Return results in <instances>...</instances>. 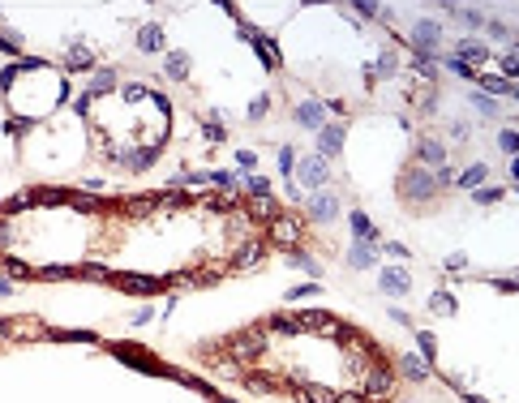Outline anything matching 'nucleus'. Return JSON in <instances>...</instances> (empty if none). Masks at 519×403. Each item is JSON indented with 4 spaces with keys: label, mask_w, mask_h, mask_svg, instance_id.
Segmentation results:
<instances>
[{
    "label": "nucleus",
    "mask_w": 519,
    "mask_h": 403,
    "mask_svg": "<svg viewBox=\"0 0 519 403\" xmlns=\"http://www.w3.org/2000/svg\"><path fill=\"white\" fill-rule=\"evenodd\" d=\"M442 65H447L451 73H459V78H472V82H477V69H468L459 56H442Z\"/></svg>",
    "instance_id": "nucleus-42"
},
{
    "label": "nucleus",
    "mask_w": 519,
    "mask_h": 403,
    "mask_svg": "<svg viewBox=\"0 0 519 403\" xmlns=\"http://www.w3.org/2000/svg\"><path fill=\"white\" fill-rule=\"evenodd\" d=\"M498 146L506 150V155H515V150H519V133H515V129H502V133H498Z\"/></svg>",
    "instance_id": "nucleus-49"
},
{
    "label": "nucleus",
    "mask_w": 519,
    "mask_h": 403,
    "mask_svg": "<svg viewBox=\"0 0 519 403\" xmlns=\"http://www.w3.org/2000/svg\"><path fill=\"white\" fill-rule=\"evenodd\" d=\"M301 236H305V219L292 215V211H279L275 219H270V240L266 245H275L279 254H292V249L301 245Z\"/></svg>",
    "instance_id": "nucleus-2"
},
{
    "label": "nucleus",
    "mask_w": 519,
    "mask_h": 403,
    "mask_svg": "<svg viewBox=\"0 0 519 403\" xmlns=\"http://www.w3.org/2000/svg\"><path fill=\"white\" fill-rule=\"evenodd\" d=\"M442 266H447V270H463V266H468V258H463V254H451Z\"/></svg>",
    "instance_id": "nucleus-59"
},
{
    "label": "nucleus",
    "mask_w": 519,
    "mask_h": 403,
    "mask_svg": "<svg viewBox=\"0 0 519 403\" xmlns=\"http://www.w3.org/2000/svg\"><path fill=\"white\" fill-rule=\"evenodd\" d=\"M249 39H254V47H258V56H262V65H266V69H279V65H283V60H279V47L270 43L266 35H249Z\"/></svg>",
    "instance_id": "nucleus-25"
},
{
    "label": "nucleus",
    "mask_w": 519,
    "mask_h": 403,
    "mask_svg": "<svg viewBox=\"0 0 519 403\" xmlns=\"http://www.w3.org/2000/svg\"><path fill=\"white\" fill-rule=\"evenodd\" d=\"M69 206L82 211V215H99V211H104V202L90 197V193H69Z\"/></svg>",
    "instance_id": "nucleus-31"
},
{
    "label": "nucleus",
    "mask_w": 519,
    "mask_h": 403,
    "mask_svg": "<svg viewBox=\"0 0 519 403\" xmlns=\"http://www.w3.org/2000/svg\"><path fill=\"white\" fill-rule=\"evenodd\" d=\"M309 215H313L318 223H331V219L339 215V193H331V189H318V193L309 197Z\"/></svg>",
    "instance_id": "nucleus-9"
},
{
    "label": "nucleus",
    "mask_w": 519,
    "mask_h": 403,
    "mask_svg": "<svg viewBox=\"0 0 519 403\" xmlns=\"http://www.w3.org/2000/svg\"><path fill=\"white\" fill-rule=\"evenodd\" d=\"M335 403H369L361 390H343V395H335Z\"/></svg>",
    "instance_id": "nucleus-58"
},
{
    "label": "nucleus",
    "mask_w": 519,
    "mask_h": 403,
    "mask_svg": "<svg viewBox=\"0 0 519 403\" xmlns=\"http://www.w3.org/2000/svg\"><path fill=\"white\" fill-rule=\"evenodd\" d=\"M13 249V228H9V219H0V254H9Z\"/></svg>",
    "instance_id": "nucleus-50"
},
{
    "label": "nucleus",
    "mask_w": 519,
    "mask_h": 403,
    "mask_svg": "<svg viewBox=\"0 0 519 403\" xmlns=\"http://www.w3.org/2000/svg\"><path fill=\"white\" fill-rule=\"evenodd\" d=\"M245 386L258 390V395H270V390H279V377H266V373H245Z\"/></svg>",
    "instance_id": "nucleus-32"
},
{
    "label": "nucleus",
    "mask_w": 519,
    "mask_h": 403,
    "mask_svg": "<svg viewBox=\"0 0 519 403\" xmlns=\"http://www.w3.org/2000/svg\"><path fill=\"white\" fill-rule=\"evenodd\" d=\"M472 202L477 206H493V202H502V189H472Z\"/></svg>",
    "instance_id": "nucleus-43"
},
{
    "label": "nucleus",
    "mask_w": 519,
    "mask_h": 403,
    "mask_svg": "<svg viewBox=\"0 0 519 403\" xmlns=\"http://www.w3.org/2000/svg\"><path fill=\"white\" fill-rule=\"evenodd\" d=\"M215 403H232V399H215Z\"/></svg>",
    "instance_id": "nucleus-64"
},
{
    "label": "nucleus",
    "mask_w": 519,
    "mask_h": 403,
    "mask_svg": "<svg viewBox=\"0 0 519 403\" xmlns=\"http://www.w3.org/2000/svg\"><path fill=\"white\" fill-rule=\"evenodd\" d=\"M399 373L412 377V382H425V377H429V365H425L421 356H412V352H404V356H399Z\"/></svg>",
    "instance_id": "nucleus-23"
},
{
    "label": "nucleus",
    "mask_w": 519,
    "mask_h": 403,
    "mask_svg": "<svg viewBox=\"0 0 519 403\" xmlns=\"http://www.w3.org/2000/svg\"><path fill=\"white\" fill-rule=\"evenodd\" d=\"M112 279L125 288V292H133V296H151V292H159V288H167L163 279H151V274H112Z\"/></svg>",
    "instance_id": "nucleus-13"
},
{
    "label": "nucleus",
    "mask_w": 519,
    "mask_h": 403,
    "mask_svg": "<svg viewBox=\"0 0 519 403\" xmlns=\"http://www.w3.org/2000/svg\"><path fill=\"white\" fill-rule=\"evenodd\" d=\"M477 82H481V90H489V94H511V99H515V82H506V78H493V73H477Z\"/></svg>",
    "instance_id": "nucleus-29"
},
{
    "label": "nucleus",
    "mask_w": 519,
    "mask_h": 403,
    "mask_svg": "<svg viewBox=\"0 0 519 403\" xmlns=\"http://www.w3.org/2000/svg\"><path fill=\"white\" fill-rule=\"evenodd\" d=\"M348 13H356V17H365V22H374V17H378V5H352Z\"/></svg>",
    "instance_id": "nucleus-54"
},
{
    "label": "nucleus",
    "mask_w": 519,
    "mask_h": 403,
    "mask_svg": "<svg viewBox=\"0 0 519 403\" xmlns=\"http://www.w3.org/2000/svg\"><path fill=\"white\" fill-rule=\"evenodd\" d=\"M335 395L339 390L318 386V382H301V386H296V403H335Z\"/></svg>",
    "instance_id": "nucleus-17"
},
{
    "label": "nucleus",
    "mask_w": 519,
    "mask_h": 403,
    "mask_svg": "<svg viewBox=\"0 0 519 403\" xmlns=\"http://www.w3.org/2000/svg\"><path fill=\"white\" fill-rule=\"evenodd\" d=\"M78 266H35V279H73Z\"/></svg>",
    "instance_id": "nucleus-35"
},
{
    "label": "nucleus",
    "mask_w": 519,
    "mask_h": 403,
    "mask_svg": "<svg viewBox=\"0 0 519 403\" xmlns=\"http://www.w3.org/2000/svg\"><path fill=\"white\" fill-rule=\"evenodd\" d=\"M468 403H485V399H468Z\"/></svg>",
    "instance_id": "nucleus-63"
},
{
    "label": "nucleus",
    "mask_w": 519,
    "mask_h": 403,
    "mask_svg": "<svg viewBox=\"0 0 519 403\" xmlns=\"http://www.w3.org/2000/svg\"><path fill=\"white\" fill-rule=\"evenodd\" d=\"M189 202H193L189 193H159V211H167V215H172V211H185Z\"/></svg>",
    "instance_id": "nucleus-36"
},
{
    "label": "nucleus",
    "mask_w": 519,
    "mask_h": 403,
    "mask_svg": "<svg viewBox=\"0 0 519 403\" xmlns=\"http://www.w3.org/2000/svg\"><path fill=\"white\" fill-rule=\"evenodd\" d=\"M266 249H270V245H266L262 236H258V240H245V245H236V249H232V262H228V270H254V266L266 258Z\"/></svg>",
    "instance_id": "nucleus-5"
},
{
    "label": "nucleus",
    "mask_w": 519,
    "mask_h": 403,
    "mask_svg": "<svg viewBox=\"0 0 519 403\" xmlns=\"http://www.w3.org/2000/svg\"><path fill=\"white\" fill-rule=\"evenodd\" d=\"M236 167H240L245 176H249V172L258 167V155H254V150H236Z\"/></svg>",
    "instance_id": "nucleus-48"
},
{
    "label": "nucleus",
    "mask_w": 519,
    "mask_h": 403,
    "mask_svg": "<svg viewBox=\"0 0 519 403\" xmlns=\"http://www.w3.org/2000/svg\"><path fill=\"white\" fill-rule=\"evenodd\" d=\"M416 159H421L416 167H442L447 163V146H442L438 138H421L416 142Z\"/></svg>",
    "instance_id": "nucleus-14"
},
{
    "label": "nucleus",
    "mask_w": 519,
    "mask_h": 403,
    "mask_svg": "<svg viewBox=\"0 0 519 403\" xmlns=\"http://www.w3.org/2000/svg\"><path fill=\"white\" fill-rule=\"evenodd\" d=\"M13 292V279H5V274H0V296H9Z\"/></svg>",
    "instance_id": "nucleus-62"
},
{
    "label": "nucleus",
    "mask_w": 519,
    "mask_h": 403,
    "mask_svg": "<svg viewBox=\"0 0 519 403\" xmlns=\"http://www.w3.org/2000/svg\"><path fill=\"white\" fill-rule=\"evenodd\" d=\"M78 274H82V279H99V283L112 279V270H108V266H78Z\"/></svg>",
    "instance_id": "nucleus-46"
},
{
    "label": "nucleus",
    "mask_w": 519,
    "mask_h": 403,
    "mask_svg": "<svg viewBox=\"0 0 519 403\" xmlns=\"http://www.w3.org/2000/svg\"><path fill=\"white\" fill-rule=\"evenodd\" d=\"M374 262H378V249H374V245H361V240H356V245L348 249V266H352V270H369Z\"/></svg>",
    "instance_id": "nucleus-20"
},
{
    "label": "nucleus",
    "mask_w": 519,
    "mask_h": 403,
    "mask_svg": "<svg viewBox=\"0 0 519 403\" xmlns=\"http://www.w3.org/2000/svg\"><path fill=\"white\" fill-rule=\"evenodd\" d=\"M455 56H459L468 69H481V65L489 60V47H485L481 39H459V43H455Z\"/></svg>",
    "instance_id": "nucleus-15"
},
{
    "label": "nucleus",
    "mask_w": 519,
    "mask_h": 403,
    "mask_svg": "<svg viewBox=\"0 0 519 403\" xmlns=\"http://www.w3.org/2000/svg\"><path fill=\"white\" fill-rule=\"evenodd\" d=\"M292 116H296V124H301V129H313V133L327 124V120H322V116H327V108L318 104V99H305V104H296V112H292Z\"/></svg>",
    "instance_id": "nucleus-12"
},
{
    "label": "nucleus",
    "mask_w": 519,
    "mask_h": 403,
    "mask_svg": "<svg viewBox=\"0 0 519 403\" xmlns=\"http://www.w3.org/2000/svg\"><path fill=\"white\" fill-rule=\"evenodd\" d=\"M305 296H318V283H301V288L288 292V300H305Z\"/></svg>",
    "instance_id": "nucleus-53"
},
{
    "label": "nucleus",
    "mask_w": 519,
    "mask_h": 403,
    "mask_svg": "<svg viewBox=\"0 0 519 403\" xmlns=\"http://www.w3.org/2000/svg\"><path fill=\"white\" fill-rule=\"evenodd\" d=\"M438 47H442V26H438V22H416V26H412V52H425V56H434L438 52Z\"/></svg>",
    "instance_id": "nucleus-6"
},
{
    "label": "nucleus",
    "mask_w": 519,
    "mask_h": 403,
    "mask_svg": "<svg viewBox=\"0 0 519 403\" xmlns=\"http://www.w3.org/2000/svg\"><path fill=\"white\" fill-rule=\"evenodd\" d=\"M219 347H224L232 361H240L245 369H249V361H258L262 352H266V335H262V326H254V331H236V335H228Z\"/></svg>",
    "instance_id": "nucleus-1"
},
{
    "label": "nucleus",
    "mask_w": 519,
    "mask_h": 403,
    "mask_svg": "<svg viewBox=\"0 0 519 403\" xmlns=\"http://www.w3.org/2000/svg\"><path fill=\"white\" fill-rule=\"evenodd\" d=\"M386 254H390V258H408V249H404L399 240H390V245H386Z\"/></svg>",
    "instance_id": "nucleus-61"
},
{
    "label": "nucleus",
    "mask_w": 519,
    "mask_h": 403,
    "mask_svg": "<svg viewBox=\"0 0 519 403\" xmlns=\"http://www.w3.org/2000/svg\"><path fill=\"white\" fill-rule=\"evenodd\" d=\"M378 283H382V292H390V296H408V292H412V274H408L404 266H382Z\"/></svg>",
    "instance_id": "nucleus-10"
},
{
    "label": "nucleus",
    "mask_w": 519,
    "mask_h": 403,
    "mask_svg": "<svg viewBox=\"0 0 519 403\" xmlns=\"http://www.w3.org/2000/svg\"><path fill=\"white\" fill-rule=\"evenodd\" d=\"M296 322H301V331H322L327 339H335L343 326H339V318L335 313H327V309H305V313H296Z\"/></svg>",
    "instance_id": "nucleus-8"
},
{
    "label": "nucleus",
    "mask_w": 519,
    "mask_h": 403,
    "mask_svg": "<svg viewBox=\"0 0 519 403\" xmlns=\"http://www.w3.org/2000/svg\"><path fill=\"white\" fill-rule=\"evenodd\" d=\"M485 31H489V39H498V43H515V35H511L506 22H485Z\"/></svg>",
    "instance_id": "nucleus-41"
},
{
    "label": "nucleus",
    "mask_w": 519,
    "mask_h": 403,
    "mask_svg": "<svg viewBox=\"0 0 519 403\" xmlns=\"http://www.w3.org/2000/svg\"><path fill=\"white\" fill-rule=\"evenodd\" d=\"M266 108H270V99L262 94V99H254V104H249V116H254V120H262V116H266Z\"/></svg>",
    "instance_id": "nucleus-55"
},
{
    "label": "nucleus",
    "mask_w": 519,
    "mask_h": 403,
    "mask_svg": "<svg viewBox=\"0 0 519 403\" xmlns=\"http://www.w3.org/2000/svg\"><path fill=\"white\" fill-rule=\"evenodd\" d=\"M283 206H279V202H275V193H270V197H254L249 202V219H275Z\"/></svg>",
    "instance_id": "nucleus-26"
},
{
    "label": "nucleus",
    "mask_w": 519,
    "mask_h": 403,
    "mask_svg": "<svg viewBox=\"0 0 519 403\" xmlns=\"http://www.w3.org/2000/svg\"><path fill=\"white\" fill-rule=\"evenodd\" d=\"M472 108H477L481 116H498V104H493L489 94H472Z\"/></svg>",
    "instance_id": "nucleus-45"
},
{
    "label": "nucleus",
    "mask_w": 519,
    "mask_h": 403,
    "mask_svg": "<svg viewBox=\"0 0 519 403\" xmlns=\"http://www.w3.org/2000/svg\"><path fill=\"white\" fill-rule=\"evenodd\" d=\"M90 65H94L90 47H86V43H73V47H69V69H90Z\"/></svg>",
    "instance_id": "nucleus-34"
},
{
    "label": "nucleus",
    "mask_w": 519,
    "mask_h": 403,
    "mask_svg": "<svg viewBox=\"0 0 519 403\" xmlns=\"http://www.w3.org/2000/svg\"><path fill=\"white\" fill-rule=\"evenodd\" d=\"M35 206H69V189H31Z\"/></svg>",
    "instance_id": "nucleus-27"
},
{
    "label": "nucleus",
    "mask_w": 519,
    "mask_h": 403,
    "mask_svg": "<svg viewBox=\"0 0 519 403\" xmlns=\"http://www.w3.org/2000/svg\"><path fill=\"white\" fill-rule=\"evenodd\" d=\"M451 138H455V142L468 138V124H463V120H451Z\"/></svg>",
    "instance_id": "nucleus-60"
},
{
    "label": "nucleus",
    "mask_w": 519,
    "mask_h": 403,
    "mask_svg": "<svg viewBox=\"0 0 519 403\" xmlns=\"http://www.w3.org/2000/svg\"><path fill=\"white\" fill-rule=\"evenodd\" d=\"M279 167H283V172L296 167V150H292V146H279Z\"/></svg>",
    "instance_id": "nucleus-52"
},
{
    "label": "nucleus",
    "mask_w": 519,
    "mask_h": 403,
    "mask_svg": "<svg viewBox=\"0 0 519 403\" xmlns=\"http://www.w3.org/2000/svg\"><path fill=\"white\" fill-rule=\"evenodd\" d=\"M138 47H142V52H159V47H163V26H155V22H151V26H142L138 31Z\"/></svg>",
    "instance_id": "nucleus-28"
},
{
    "label": "nucleus",
    "mask_w": 519,
    "mask_h": 403,
    "mask_svg": "<svg viewBox=\"0 0 519 403\" xmlns=\"http://www.w3.org/2000/svg\"><path fill=\"white\" fill-rule=\"evenodd\" d=\"M146 94H151L146 86H125V90H120V99H125V104H138V99H146Z\"/></svg>",
    "instance_id": "nucleus-51"
},
{
    "label": "nucleus",
    "mask_w": 519,
    "mask_h": 403,
    "mask_svg": "<svg viewBox=\"0 0 519 403\" xmlns=\"http://www.w3.org/2000/svg\"><path fill=\"white\" fill-rule=\"evenodd\" d=\"M416 347H421V361H425V365L438 356V343H434V335H425V331H416Z\"/></svg>",
    "instance_id": "nucleus-40"
},
{
    "label": "nucleus",
    "mask_w": 519,
    "mask_h": 403,
    "mask_svg": "<svg viewBox=\"0 0 519 403\" xmlns=\"http://www.w3.org/2000/svg\"><path fill=\"white\" fill-rule=\"evenodd\" d=\"M159 211V193H142V197H125V215L133 219H146V215H155Z\"/></svg>",
    "instance_id": "nucleus-18"
},
{
    "label": "nucleus",
    "mask_w": 519,
    "mask_h": 403,
    "mask_svg": "<svg viewBox=\"0 0 519 403\" xmlns=\"http://www.w3.org/2000/svg\"><path fill=\"white\" fill-rule=\"evenodd\" d=\"M116 86V73L112 69H99L94 78H90V94H104V90H112Z\"/></svg>",
    "instance_id": "nucleus-38"
},
{
    "label": "nucleus",
    "mask_w": 519,
    "mask_h": 403,
    "mask_svg": "<svg viewBox=\"0 0 519 403\" xmlns=\"http://www.w3.org/2000/svg\"><path fill=\"white\" fill-rule=\"evenodd\" d=\"M288 262H292L296 270H305V274H309L313 283H318V274H322V266H318V262H313L309 254H301V249H292V254H288Z\"/></svg>",
    "instance_id": "nucleus-30"
},
{
    "label": "nucleus",
    "mask_w": 519,
    "mask_h": 403,
    "mask_svg": "<svg viewBox=\"0 0 519 403\" xmlns=\"http://www.w3.org/2000/svg\"><path fill=\"white\" fill-rule=\"evenodd\" d=\"M5 270L13 274V279H35V266H26L22 258H5Z\"/></svg>",
    "instance_id": "nucleus-39"
},
{
    "label": "nucleus",
    "mask_w": 519,
    "mask_h": 403,
    "mask_svg": "<svg viewBox=\"0 0 519 403\" xmlns=\"http://www.w3.org/2000/svg\"><path fill=\"white\" fill-rule=\"evenodd\" d=\"M245 189H249L254 197H270V181H262V176H249V181H245Z\"/></svg>",
    "instance_id": "nucleus-47"
},
{
    "label": "nucleus",
    "mask_w": 519,
    "mask_h": 403,
    "mask_svg": "<svg viewBox=\"0 0 519 403\" xmlns=\"http://www.w3.org/2000/svg\"><path fill=\"white\" fill-rule=\"evenodd\" d=\"M0 47H5V52H22V39H17V35H5V31H0Z\"/></svg>",
    "instance_id": "nucleus-56"
},
{
    "label": "nucleus",
    "mask_w": 519,
    "mask_h": 403,
    "mask_svg": "<svg viewBox=\"0 0 519 403\" xmlns=\"http://www.w3.org/2000/svg\"><path fill=\"white\" fill-rule=\"evenodd\" d=\"M228 232H232L236 245H245V240H258V223L249 219V211H245V206H236L232 219H228Z\"/></svg>",
    "instance_id": "nucleus-11"
},
{
    "label": "nucleus",
    "mask_w": 519,
    "mask_h": 403,
    "mask_svg": "<svg viewBox=\"0 0 519 403\" xmlns=\"http://www.w3.org/2000/svg\"><path fill=\"white\" fill-rule=\"evenodd\" d=\"M327 176H331V167H327V159H322V155H305L301 163H296V181H301L305 189L327 185Z\"/></svg>",
    "instance_id": "nucleus-7"
},
{
    "label": "nucleus",
    "mask_w": 519,
    "mask_h": 403,
    "mask_svg": "<svg viewBox=\"0 0 519 403\" xmlns=\"http://www.w3.org/2000/svg\"><path fill=\"white\" fill-rule=\"evenodd\" d=\"M262 331H275V335H301V322H296V313H270Z\"/></svg>",
    "instance_id": "nucleus-21"
},
{
    "label": "nucleus",
    "mask_w": 519,
    "mask_h": 403,
    "mask_svg": "<svg viewBox=\"0 0 519 403\" xmlns=\"http://www.w3.org/2000/svg\"><path fill=\"white\" fill-rule=\"evenodd\" d=\"M112 352H116V356H120V361H133V365H142L146 373H159V365H155L151 356H146V352H142V347H129V343H116Z\"/></svg>",
    "instance_id": "nucleus-22"
},
{
    "label": "nucleus",
    "mask_w": 519,
    "mask_h": 403,
    "mask_svg": "<svg viewBox=\"0 0 519 403\" xmlns=\"http://www.w3.org/2000/svg\"><path fill=\"white\" fill-rule=\"evenodd\" d=\"M348 223H352V236H356L361 245H374V240H378V228L369 223V215H365V211H352V215H348Z\"/></svg>",
    "instance_id": "nucleus-19"
},
{
    "label": "nucleus",
    "mask_w": 519,
    "mask_h": 403,
    "mask_svg": "<svg viewBox=\"0 0 519 403\" xmlns=\"http://www.w3.org/2000/svg\"><path fill=\"white\" fill-rule=\"evenodd\" d=\"M485 176H489V167H485V163H472V167H468L463 176H455V185H463V189H477V185L485 181Z\"/></svg>",
    "instance_id": "nucleus-33"
},
{
    "label": "nucleus",
    "mask_w": 519,
    "mask_h": 403,
    "mask_svg": "<svg viewBox=\"0 0 519 403\" xmlns=\"http://www.w3.org/2000/svg\"><path fill=\"white\" fill-rule=\"evenodd\" d=\"M399 193H404V202H429L434 193H438V185H434V172H425V167H408L404 176H399Z\"/></svg>",
    "instance_id": "nucleus-4"
},
{
    "label": "nucleus",
    "mask_w": 519,
    "mask_h": 403,
    "mask_svg": "<svg viewBox=\"0 0 519 403\" xmlns=\"http://www.w3.org/2000/svg\"><path fill=\"white\" fill-rule=\"evenodd\" d=\"M390 390H395V369H390L386 361H369L365 382H361V395H365L369 403H378V399H390Z\"/></svg>",
    "instance_id": "nucleus-3"
},
{
    "label": "nucleus",
    "mask_w": 519,
    "mask_h": 403,
    "mask_svg": "<svg viewBox=\"0 0 519 403\" xmlns=\"http://www.w3.org/2000/svg\"><path fill=\"white\" fill-rule=\"evenodd\" d=\"M206 142H224V129H219V120H206Z\"/></svg>",
    "instance_id": "nucleus-57"
},
{
    "label": "nucleus",
    "mask_w": 519,
    "mask_h": 403,
    "mask_svg": "<svg viewBox=\"0 0 519 403\" xmlns=\"http://www.w3.org/2000/svg\"><path fill=\"white\" fill-rule=\"evenodd\" d=\"M515 73H519V52L511 47V52L502 56V78H506V82H515Z\"/></svg>",
    "instance_id": "nucleus-44"
},
{
    "label": "nucleus",
    "mask_w": 519,
    "mask_h": 403,
    "mask_svg": "<svg viewBox=\"0 0 519 403\" xmlns=\"http://www.w3.org/2000/svg\"><path fill=\"white\" fill-rule=\"evenodd\" d=\"M339 150H343V124H322V129H318V155L331 159Z\"/></svg>",
    "instance_id": "nucleus-16"
},
{
    "label": "nucleus",
    "mask_w": 519,
    "mask_h": 403,
    "mask_svg": "<svg viewBox=\"0 0 519 403\" xmlns=\"http://www.w3.org/2000/svg\"><path fill=\"white\" fill-rule=\"evenodd\" d=\"M163 73H167L172 82H185V78H189V56H185V52H167Z\"/></svg>",
    "instance_id": "nucleus-24"
},
{
    "label": "nucleus",
    "mask_w": 519,
    "mask_h": 403,
    "mask_svg": "<svg viewBox=\"0 0 519 403\" xmlns=\"http://www.w3.org/2000/svg\"><path fill=\"white\" fill-rule=\"evenodd\" d=\"M429 309H434V313H442V318L455 313V296H451V292H434V296H429Z\"/></svg>",
    "instance_id": "nucleus-37"
}]
</instances>
